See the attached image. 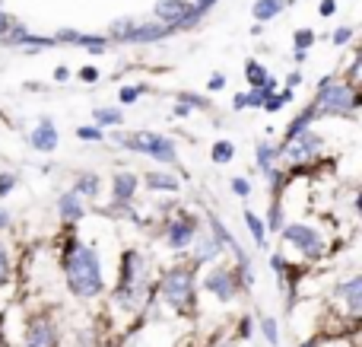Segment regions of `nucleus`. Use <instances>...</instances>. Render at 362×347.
I'll return each mask as SVG.
<instances>
[{
	"label": "nucleus",
	"mask_w": 362,
	"mask_h": 347,
	"mask_svg": "<svg viewBox=\"0 0 362 347\" xmlns=\"http://www.w3.org/2000/svg\"><path fill=\"white\" fill-rule=\"evenodd\" d=\"M61 271L67 280V290L76 300H95L105 290V274H102V258L93 246H86L76 236H67L61 242Z\"/></svg>",
	"instance_id": "obj_1"
},
{
	"label": "nucleus",
	"mask_w": 362,
	"mask_h": 347,
	"mask_svg": "<svg viewBox=\"0 0 362 347\" xmlns=\"http://www.w3.org/2000/svg\"><path fill=\"white\" fill-rule=\"evenodd\" d=\"M153 293L156 290H153V280H150V261H146V255L137 252V249H127L121 255L118 287H115L112 300L124 312H140Z\"/></svg>",
	"instance_id": "obj_2"
},
{
	"label": "nucleus",
	"mask_w": 362,
	"mask_h": 347,
	"mask_svg": "<svg viewBox=\"0 0 362 347\" xmlns=\"http://www.w3.org/2000/svg\"><path fill=\"white\" fill-rule=\"evenodd\" d=\"M308 106H312L315 118H356L362 96H359L356 83L340 80L337 74H327L318 80L315 99Z\"/></svg>",
	"instance_id": "obj_3"
},
{
	"label": "nucleus",
	"mask_w": 362,
	"mask_h": 347,
	"mask_svg": "<svg viewBox=\"0 0 362 347\" xmlns=\"http://www.w3.org/2000/svg\"><path fill=\"white\" fill-rule=\"evenodd\" d=\"M153 290H156V297H163V303L172 306L175 312H191L194 303H197V268L194 265L169 268Z\"/></svg>",
	"instance_id": "obj_4"
},
{
	"label": "nucleus",
	"mask_w": 362,
	"mask_h": 347,
	"mask_svg": "<svg viewBox=\"0 0 362 347\" xmlns=\"http://www.w3.org/2000/svg\"><path fill=\"white\" fill-rule=\"evenodd\" d=\"M280 239H283V246H289V249H296V252L302 255V258H308V261H315V258H321V255L327 252V239H325V233H321L318 227H312V223H283L280 227Z\"/></svg>",
	"instance_id": "obj_5"
},
{
	"label": "nucleus",
	"mask_w": 362,
	"mask_h": 347,
	"mask_svg": "<svg viewBox=\"0 0 362 347\" xmlns=\"http://www.w3.org/2000/svg\"><path fill=\"white\" fill-rule=\"evenodd\" d=\"M321 150H325V137H321L318 131H302L296 134L293 140H286L283 147H276V153H280V159L289 166V169H302V166H312L315 159L321 157Z\"/></svg>",
	"instance_id": "obj_6"
},
{
	"label": "nucleus",
	"mask_w": 362,
	"mask_h": 347,
	"mask_svg": "<svg viewBox=\"0 0 362 347\" xmlns=\"http://www.w3.org/2000/svg\"><path fill=\"white\" fill-rule=\"evenodd\" d=\"M153 13H156V23L172 25L175 35L185 29H194V25L204 19V13H200L191 0H159V4L153 6Z\"/></svg>",
	"instance_id": "obj_7"
},
{
	"label": "nucleus",
	"mask_w": 362,
	"mask_h": 347,
	"mask_svg": "<svg viewBox=\"0 0 362 347\" xmlns=\"http://www.w3.org/2000/svg\"><path fill=\"white\" fill-rule=\"evenodd\" d=\"M197 233H200L197 214H191V210H185V207H181L175 217H169V220H165V227H163L165 246H169L172 252H187Z\"/></svg>",
	"instance_id": "obj_8"
},
{
	"label": "nucleus",
	"mask_w": 362,
	"mask_h": 347,
	"mask_svg": "<svg viewBox=\"0 0 362 347\" xmlns=\"http://www.w3.org/2000/svg\"><path fill=\"white\" fill-rule=\"evenodd\" d=\"M204 290L210 293V297H216L219 303H232V300L238 297V290H242V284H238L232 268H213L204 278Z\"/></svg>",
	"instance_id": "obj_9"
},
{
	"label": "nucleus",
	"mask_w": 362,
	"mask_h": 347,
	"mask_svg": "<svg viewBox=\"0 0 362 347\" xmlns=\"http://www.w3.org/2000/svg\"><path fill=\"white\" fill-rule=\"evenodd\" d=\"M51 38H54L57 45H61V42H67V45H80V48H86L89 55H105L108 45H112L105 35H93V32H76V29H57Z\"/></svg>",
	"instance_id": "obj_10"
},
{
	"label": "nucleus",
	"mask_w": 362,
	"mask_h": 347,
	"mask_svg": "<svg viewBox=\"0 0 362 347\" xmlns=\"http://www.w3.org/2000/svg\"><path fill=\"white\" fill-rule=\"evenodd\" d=\"M25 347H57V329L48 316H32L25 325Z\"/></svg>",
	"instance_id": "obj_11"
},
{
	"label": "nucleus",
	"mask_w": 362,
	"mask_h": 347,
	"mask_svg": "<svg viewBox=\"0 0 362 347\" xmlns=\"http://www.w3.org/2000/svg\"><path fill=\"white\" fill-rule=\"evenodd\" d=\"M172 35H175V29L165 23H134L124 45H153V42H165V38H172Z\"/></svg>",
	"instance_id": "obj_12"
},
{
	"label": "nucleus",
	"mask_w": 362,
	"mask_h": 347,
	"mask_svg": "<svg viewBox=\"0 0 362 347\" xmlns=\"http://www.w3.org/2000/svg\"><path fill=\"white\" fill-rule=\"evenodd\" d=\"M187 252H191L194 268H204V265H210V261H216L219 255H223V246H219V239L213 233H197Z\"/></svg>",
	"instance_id": "obj_13"
},
{
	"label": "nucleus",
	"mask_w": 362,
	"mask_h": 347,
	"mask_svg": "<svg viewBox=\"0 0 362 347\" xmlns=\"http://www.w3.org/2000/svg\"><path fill=\"white\" fill-rule=\"evenodd\" d=\"M57 144H61V131H57V125L51 118H42L29 131V147L35 153H54Z\"/></svg>",
	"instance_id": "obj_14"
},
{
	"label": "nucleus",
	"mask_w": 362,
	"mask_h": 347,
	"mask_svg": "<svg viewBox=\"0 0 362 347\" xmlns=\"http://www.w3.org/2000/svg\"><path fill=\"white\" fill-rule=\"evenodd\" d=\"M108 140H115L118 147H124L127 153H140V157H146L150 147H153V140H156V131H112Z\"/></svg>",
	"instance_id": "obj_15"
},
{
	"label": "nucleus",
	"mask_w": 362,
	"mask_h": 347,
	"mask_svg": "<svg viewBox=\"0 0 362 347\" xmlns=\"http://www.w3.org/2000/svg\"><path fill=\"white\" fill-rule=\"evenodd\" d=\"M57 217H61L64 227H74V223H80L83 217H86V201H83L76 191H64L61 198H57Z\"/></svg>",
	"instance_id": "obj_16"
},
{
	"label": "nucleus",
	"mask_w": 362,
	"mask_h": 347,
	"mask_svg": "<svg viewBox=\"0 0 362 347\" xmlns=\"http://www.w3.org/2000/svg\"><path fill=\"white\" fill-rule=\"evenodd\" d=\"M140 188L137 172H115L112 176V204H131Z\"/></svg>",
	"instance_id": "obj_17"
},
{
	"label": "nucleus",
	"mask_w": 362,
	"mask_h": 347,
	"mask_svg": "<svg viewBox=\"0 0 362 347\" xmlns=\"http://www.w3.org/2000/svg\"><path fill=\"white\" fill-rule=\"evenodd\" d=\"M334 293L346 300V309H350L353 319L362 312V278H359V274H350L346 280H340V284L334 287Z\"/></svg>",
	"instance_id": "obj_18"
},
{
	"label": "nucleus",
	"mask_w": 362,
	"mask_h": 347,
	"mask_svg": "<svg viewBox=\"0 0 362 347\" xmlns=\"http://www.w3.org/2000/svg\"><path fill=\"white\" fill-rule=\"evenodd\" d=\"M150 159H156L159 166H178V147L172 137H165V134H156V140H153L150 153H146Z\"/></svg>",
	"instance_id": "obj_19"
},
{
	"label": "nucleus",
	"mask_w": 362,
	"mask_h": 347,
	"mask_svg": "<svg viewBox=\"0 0 362 347\" xmlns=\"http://www.w3.org/2000/svg\"><path fill=\"white\" fill-rule=\"evenodd\" d=\"M70 191H76L83 201H93V198H99V191H102V178L95 176V172H80Z\"/></svg>",
	"instance_id": "obj_20"
},
{
	"label": "nucleus",
	"mask_w": 362,
	"mask_h": 347,
	"mask_svg": "<svg viewBox=\"0 0 362 347\" xmlns=\"http://www.w3.org/2000/svg\"><path fill=\"white\" fill-rule=\"evenodd\" d=\"M93 118H95V127H102V131L124 125V112H121L118 106H99V108H93Z\"/></svg>",
	"instance_id": "obj_21"
},
{
	"label": "nucleus",
	"mask_w": 362,
	"mask_h": 347,
	"mask_svg": "<svg viewBox=\"0 0 362 347\" xmlns=\"http://www.w3.org/2000/svg\"><path fill=\"white\" fill-rule=\"evenodd\" d=\"M146 188L150 191H169V195H175V191L181 188V178H175V176H169V172H146Z\"/></svg>",
	"instance_id": "obj_22"
},
{
	"label": "nucleus",
	"mask_w": 362,
	"mask_h": 347,
	"mask_svg": "<svg viewBox=\"0 0 362 347\" xmlns=\"http://www.w3.org/2000/svg\"><path fill=\"white\" fill-rule=\"evenodd\" d=\"M286 10V0H255V6H251V16L257 19V23H270L274 16H280V13Z\"/></svg>",
	"instance_id": "obj_23"
},
{
	"label": "nucleus",
	"mask_w": 362,
	"mask_h": 347,
	"mask_svg": "<svg viewBox=\"0 0 362 347\" xmlns=\"http://www.w3.org/2000/svg\"><path fill=\"white\" fill-rule=\"evenodd\" d=\"M315 42H318V32H315V29H308V25H305V29H296L293 32V57H296V61H305V57H308V48H312V45Z\"/></svg>",
	"instance_id": "obj_24"
},
{
	"label": "nucleus",
	"mask_w": 362,
	"mask_h": 347,
	"mask_svg": "<svg viewBox=\"0 0 362 347\" xmlns=\"http://www.w3.org/2000/svg\"><path fill=\"white\" fill-rule=\"evenodd\" d=\"M245 223H248V233L255 239V246L261 252H267V227H264V217H257L251 207H245Z\"/></svg>",
	"instance_id": "obj_25"
},
{
	"label": "nucleus",
	"mask_w": 362,
	"mask_h": 347,
	"mask_svg": "<svg viewBox=\"0 0 362 347\" xmlns=\"http://www.w3.org/2000/svg\"><path fill=\"white\" fill-rule=\"evenodd\" d=\"M245 80H248V86H251V89H255V86H264V83L270 80V70L264 67L261 61L248 57V61H245Z\"/></svg>",
	"instance_id": "obj_26"
},
{
	"label": "nucleus",
	"mask_w": 362,
	"mask_h": 347,
	"mask_svg": "<svg viewBox=\"0 0 362 347\" xmlns=\"http://www.w3.org/2000/svg\"><path fill=\"white\" fill-rule=\"evenodd\" d=\"M210 159L216 166H229L232 159H235V144H232V140H216V144L210 147Z\"/></svg>",
	"instance_id": "obj_27"
},
{
	"label": "nucleus",
	"mask_w": 362,
	"mask_h": 347,
	"mask_svg": "<svg viewBox=\"0 0 362 347\" xmlns=\"http://www.w3.org/2000/svg\"><path fill=\"white\" fill-rule=\"evenodd\" d=\"M255 159H257V166H261V172H270L276 166V159H280V153H276V147L274 144H257V153H255Z\"/></svg>",
	"instance_id": "obj_28"
},
{
	"label": "nucleus",
	"mask_w": 362,
	"mask_h": 347,
	"mask_svg": "<svg viewBox=\"0 0 362 347\" xmlns=\"http://www.w3.org/2000/svg\"><path fill=\"white\" fill-rule=\"evenodd\" d=\"M293 102V89H276L274 96H270L267 102H264V112H270V115H276V112H283V108Z\"/></svg>",
	"instance_id": "obj_29"
},
{
	"label": "nucleus",
	"mask_w": 362,
	"mask_h": 347,
	"mask_svg": "<svg viewBox=\"0 0 362 347\" xmlns=\"http://www.w3.org/2000/svg\"><path fill=\"white\" fill-rule=\"evenodd\" d=\"M178 102H181V106H187L191 112H210V108H213V99H206V96H197V93H181Z\"/></svg>",
	"instance_id": "obj_30"
},
{
	"label": "nucleus",
	"mask_w": 362,
	"mask_h": 347,
	"mask_svg": "<svg viewBox=\"0 0 362 347\" xmlns=\"http://www.w3.org/2000/svg\"><path fill=\"white\" fill-rule=\"evenodd\" d=\"M10 280H13V258H10V249L0 239V287H6Z\"/></svg>",
	"instance_id": "obj_31"
},
{
	"label": "nucleus",
	"mask_w": 362,
	"mask_h": 347,
	"mask_svg": "<svg viewBox=\"0 0 362 347\" xmlns=\"http://www.w3.org/2000/svg\"><path fill=\"white\" fill-rule=\"evenodd\" d=\"M261 335L267 338V344H270V347L280 344V325H276V319H274V316H261Z\"/></svg>",
	"instance_id": "obj_32"
},
{
	"label": "nucleus",
	"mask_w": 362,
	"mask_h": 347,
	"mask_svg": "<svg viewBox=\"0 0 362 347\" xmlns=\"http://www.w3.org/2000/svg\"><path fill=\"white\" fill-rule=\"evenodd\" d=\"M144 93H146L144 83H134V86H121L118 99H121V106H137L140 96H144Z\"/></svg>",
	"instance_id": "obj_33"
},
{
	"label": "nucleus",
	"mask_w": 362,
	"mask_h": 347,
	"mask_svg": "<svg viewBox=\"0 0 362 347\" xmlns=\"http://www.w3.org/2000/svg\"><path fill=\"white\" fill-rule=\"evenodd\" d=\"M76 137L80 140H89V144H99V140H105V131L95 125H80L76 127Z\"/></svg>",
	"instance_id": "obj_34"
},
{
	"label": "nucleus",
	"mask_w": 362,
	"mask_h": 347,
	"mask_svg": "<svg viewBox=\"0 0 362 347\" xmlns=\"http://www.w3.org/2000/svg\"><path fill=\"white\" fill-rule=\"evenodd\" d=\"M229 188L235 191V195L242 198V201H248V198H251V182H248V178H242V176H235V178H232V182H229Z\"/></svg>",
	"instance_id": "obj_35"
},
{
	"label": "nucleus",
	"mask_w": 362,
	"mask_h": 347,
	"mask_svg": "<svg viewBox=\"0 0 362 347\" xmlns=\"http://www.w3.org/2000/svg\"><path fill=\"white\" fill-rule=\"evenodd\" d=\"M16 182H19V176L16 172H0V198H6L13 188H16Z\"/></svg>",
	"instance_id": "obj_36"
},
{
	"label": "nucleus",
	"mask_w": 362,
	"mask_h": 347,
	"mask_svg": "<svg viewBox=\"0 0 362 347\" xmlns=\"http://www.w3.org/2000/svg\"><path fill=\"white\" fill-rule=\"evenodd\" d=\"M331 42L337 45V48H344V45H350V42H353V29H350V25H340V29H334Z\"/></svg>",
	"instance_id": "obj_37"
},
{
	"label": "nucleus",
	"mask_w": 362,
	"mask_h": 347,
	"mask_svg": "<svg viewBox=\"0 0 362 347\" xmlns=\"http://www.w3.org/2000/svg\"><path fill=\"white\" fill-rule=\"evenodd\" d=\"M76 76H80L83 83H99V70H95L93 64H86V67H80V74H76Z\"/></svg>",
	"instance_id": "obj_38"
},
{
	"label": "nucleus",
	"mask_w": 362,
	"mask_h": 347,
	"mask_svg": "<svg viewBox=\"0 0 362 347\" xmlns=\"http://www.w3.org/2000/svg\"><path fill=\"white\" fill-rule=\"evenodd\" d=\"M13 23H16V19H13V16H10V13H6V10H0V38H4L6 32L13 29Z\"/></svg>",
	"instance_id": "obj_39"
},
{
	"label": "nucleus",
	"mask_w": 362,
	"mask_h": 347,
	"mask_svg": "<svg viewBox=\"0 0 362 347\" xmlns=\"http://www.w3.org/2000/svg\"><path fill=\"white\" fill-rule=\"evenodd\" d=\"M318 13H321V16H334V13H337V0H321V4H318Z\"/></svg>",
	"instance_id": "obj_40"
},
{
	"label": "nucleus",
	"mask_w": 362,
	"mask_h": 347,
	"mask_svg": "<svg viewBox=\"0 0 362 347\" xmlns=\"http://www.w3.org/2000/svg\"><path fill=\"white\" fill-rule=\"evenodd\" d=\"M223 86H226V76H223V74H213L210 83H206V89H210V93H219Z\"/></svg>",
	"instance_id": "obj_41"
},
{
	"label": "nucleus",
	"mask_w": 362,
	"mask_h": 347,
	"mask_svg": "<svg viewBox=\"0 0 362 347\" xmlns=\"http://www.w3.org/2000/svg\"><path fill=\"white\" fill-rule=\"evenodd\" d=\"M251 331H255V322H251V319L245 316L242 322H238V338H251Z\"/></svg>",
	"instance_id": "obj_42"
},
{
	"label": "nucleus",
	"mask_w": 362,
	"mask_h": 347,
	"mask_svg": "<svg viewBox=\"0 0 362 347\" xmlns=\"http://www.w3.org/2000/svg\"><path fill=\"white\" fill-rule=\"evenodd\" d=\"M232 108H235V112H245V108H248V102H245V93L232 96Z\"/></svg>",
	"instance_id": "obj_43"
},
{
	"label": "nucleus",
	"mask_w": 362,
	"mask_h": 347,
	"mask_svg": "<svg viewBox=\"0 0 362 347\" xmlns=\"http://www.w3.org/2000/svg\"><path fill=\"white\" fill-rule=\"evenodd\" d=\"M54 80L57 83H67L70 80V67H64V64H61V67H54Z\"/></svg>",
	"instance_id": "obj_44"
},
{
	"label": "nucleus",
	"mask_w": 362,
	"mask_h": 347,
	"mask_svg": "<svg viewBox=\"0 0 362 347\" xmlns=\"http://www.w3.org/2000/svg\"><path fill=\"white\" fill-rule=\"evenodd\" d=\"M302 83V70H293V74H289V80H286V89H296Z\"/></svg>",
	"instance_id": "obj_45"
},
{
	"label": "nucleus",
	"mask_w": 362,
	"mask_h": 347,
	"mask_svg": "<svg viewBox=\"0 0 362 347\" xmlns=\"http://www.w3.org/2000/svg\"><path fill=\"white\" fill-rule=\"evenodd\" d=\"M216 4H219V0H197V4H194V6H197V10L206 16V10H213V6H216Z\"/></svg>",
	"instance_id": "obj_46"
},
{
	"label": "nucleus",
	"mask_w": 362,
	"mask_h": 347,
	"mask_svg": "<svg viewBox=\"0 0 362 347\" xmlns=\"http://www.w3.org/2000/svg\"><path fill=\"white\" fill-rule=\"evenodd\" d=\"M10 223H13L10 210H4V207H0V233H4V229H6V227H10Z\"/></svg>",
	"instance_id": "obj_47"
}]
</instances>
